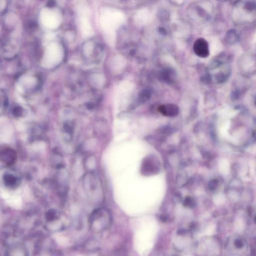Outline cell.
<instances>
[{
    "mask_svg": "<svg viewBox=\"0 0 256 256\" xmlns=\"http://www.w3.org/2000/svg\"><path fill=\"white\" fill-rule=\"evenodd\" d=\"M193 50L196 55L201 58H206L209 55L208 43L203 38H199L195 42Z\"/></svg>",
    "mask_w": 256,
    "mask_h": 256,
    "instance_id": "obj_1",
    "label": "cell"
},
{
    "mask_svg": "<svg viewBox=\"0 0 256 256\" xmlns=\"http://www.w3.org/2000/svg\"><path fill=\"white\" fill-rule=\"evenodd\" d=\"M185 204L187 206L191 207L194 204V202L190 198L186 199L185 200Z\"/></svg>",
    "mask_w": 256,
    "mask_h": 256,
    "instance_id": "obj_7",
    "label": "cell"
},
{
    "mask_svg": "<svg viewBox=\"0 0 256 256\" xmlns=\"http://www.w3.org/2000/svg\"><path fill=\"white\" fill-rule=\"evenodd\" d=\"M217 185V181H213L210 183L209 187L211 189H214Z\"/></svg>",
    "mask_w": 256,
    "mask_h": 256,
    "instance_id": "obj_8",
    "label": "cell"
},
{
    "mask_svg": "<svg viewBox=\"0 0 256 256\" xmlns=\"http://www.w3.org/2000/svg\"><path fill=\"white\" fill-rule=\"evenodd\" d=\"M55 2L54 0H50L49 1L48 3V5L50 7H53L55 5Z\"/></svg>",
    "mask_w": 256,
    "mask_h": 256,
    "instance_id": "obj_10",
    "label": "cell"
},
{
    "mask_svg": "<svg viewBox=\"0 0 256 256\" xmlns=\"http://www.w3.org/2000/svg\"><path fill=\"white\" fill-rule=\"evenodd\" d=\"M4 182L8 187H13L18 184V180L14 175L8 174L4 176Z\"/></svg>",
    "mask_w": 256,
    "mask_h": 256,
    "instance_id": "obj_4",
    "label": "cell"
},
{
    "mask_svg": "<svg viewBox=\"0 0 256 256\" xmlns=\"http://www.w3.org/2000/svg\"><path fill=\"white\" fill-rule=\"evenodd\" d=\"M47 217H48V219L49 220H52L53 219H54V217H55V214L52 211L51 212H49L48 213Z\"/></svg>",
    "mask_w": 256,
    "mask_h": 256,
    "instance_id": "obj_9",
    "label": "cell"
},
{
    "mask_svg": "<svg viewBox=\"0 0 256 256\" xmlns=\"http://www.w3.org/2000/svg\"><path fill=\"white\" fill-rule=\"evenodd\" d=\"M255 222H256V217H255Z\"/></svg>",
    "mask_w": 256,
    "mask_h": 256,
    "instance_id": "obj_12",
    "label": "cell"
},
{
    "mask_svg": "<svg viewBox=\"0 0 256 256\" xmlns=\"http://www.w3.org/2000/svg\"><path fill=\"white\" fill-rule=\"evenodd\" d=\"M174 73L171 70H165L161 74L162 77L164 81L166 82H171L173 79Z\"/></svg>",
    "mask_w": 256,
    "mask_h": 256,
    "instance_id": "obj_5",
    "label": "cell"
},
{
    "mask_svg": "<svg viewBox=\"0 0 256 256\" xmlns=\"http://www.w3.org/2000/svg\"><path fill=\"white\" fill-rule=\"evenodd\" d=\"M236 245L237 247H238V248H240V247H242V242H241V241H237V242L236 243Z\"/></svg>",
    "mask_w": 256,
    "mask_h": 256,
    "instance_id": "obj_11",
    "label": "cell"
},
{
    "mask_svg": "<svg viewBox=\"0 0 256 256\" xmlns=\"http://www.w3.org/2000/svg\"><path fill=\"white\" fill-rule=\"evenodd\" d=\"M1 160L3 163L7 166L13 165L17 159L15 151L9 148H5L1 150Z\"/></svg>",
    "mask_w": 256,
    "mask_h": 256,
    "instance_id": "obj_3",
    "label": "cell"
},
{
    "mask_svg": "<svg viewBox=\"0 0 256 256\" xmlns=\"http://www.w3.org/2000/svg\"><path fill=\"white\" fill-rule=\"evenodd\" d=\"M151 94L148 91H144L142 92V93L140 94V95L139 96L140 100L142 102H145L146 101H147L149 99V98L150 97V95Z\"/></svg>",
    "mask_w": 256,
    "mask_h": 256,
    "instance_id": "obj_6",
    "label": "cell"
},
{
    "mask_svg": "<svg viewBox=\"0 0 256 256\" xmlns=\"http://www.w3.org/2000/svg\"><path fill=\"white\" fill-rule=\"evenodd\" d=\"M159 112L164 116L168 117H174L179 113L178 106L173 104H167L160 106L158 108Z\"/></svg>",
    "mask_w": 256,
    "mask_h": 256,
    "instance_id": "obj_2",
    "label": "cell"
}]
</instances>
